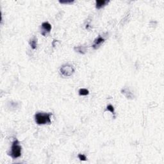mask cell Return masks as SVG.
<instances>
[{"label": "cell", "instance_id": "6da1fadb", "mask_svg": "<svg viewBox=\"0 0 164 164\" xmlns=\"http://www.w3.org/2000/svg\"><path fill=\"white\" fill-rule=\"evenodd\" d=\"M51 113L38 112L35 115V120L37 124H50Z\"/></svg>", "mask_w": 164, "mask_h": 164}, {"label": "cell", "instance_id": "7a4b0ae2", "mask_svg": "<svg viewBox=\"0 0 164 164\" xmlns=\"http://www.w3.org/2000/svg\"><path fill=\"white\" fill-rule=\"evenodd\" d=\"M9 154L13 159H16L21 155V146L19 145V141L17 139H15L12 142L10 152Z\"/></svg>", "mask_w": 164, "mask_h": 164}, {"label": "cell", "instance_id": "3957f363", "mask_svg": "<svg viewBox=\"0 0 164 164\" xmlns=\"http://www.w3.org/2000/svg\"><path fill=\"white\" fill-rule=\"evenodd\" d=\"M61 74L64 76H70L74 72V68L69 63H66L62 65L60 69Z\"/></svg>", "mask_w": 164, "mask_h": 164}, {"label": "cell", "instance_id": "277c9868", "mask_svg": "<svg viewBox=\"0 0 164 164\" xmlns=\"http://www.w3.org/2000/svg\"><path fill=\"white\" fill-rule=\"evenodd\" d=\"M41 27H42V29H41L40 33L43 36H46V35L50 32L51 30V25L48 22H44L42 23Z\"/></svg>", "mask_w": 164, "mask_h": 164}, {"label": "cell", "instance_id": "5b68a950", "mask_svg": "<svg viewBox=\"0 0 164 164\" xmlns=\"http://www.w3.org/2000/svg\"><path fill=\"white\" fill-rule=\"evenodd\" d=\"M104 41H105V39L101 37V36H99L98 38H96V39L94 40V44L93 45H92V47H93L94 49H97L101 44L103 43Z\"/></svg>", "mask_w": 164, "mask_h": 164}, {"label": "cell", "instance_id": "8992f818", "mask_svg": "<svg viewBox=\"0 0 164 164\" xmlns=\"http://www.w3.org/2000/svg\"><path fill=\"white\" fill-rule=\"evenodd\" d=\"M109 1H107V0H97L96 2V9H100L101 8H103V7H105L107 4H108Z\"/></svg>", "mask_w": 164, "mask_h": 164}, {"label": "cell", "instance_id": "52a82bcc", "mask_svg": "<svg viewBox=\"0 0 164 164\" xmlns=\"http://www.w3.org/2000/svg\"><path fill=\"white\" fill-rule=\"evenodd\" d=\"M30 44L31 47L33 49H35L37 48V38L35 37L33 38L32 39H31L30 41Z\"/></svg>", "mask_w": 164, "mask_h": 164}, {"label": "cell", "instance_id": "ba28073f", "mask_svg": "<svg viewBox=\"0 0 164 164\" xmlns=\"http://www.w3.org/2000/svg\"><path fill=\"white\" fill-rule=\"evenodd\" d=\"M74 50L79 52V53H80L81 54H85V51H86L85 48H84L83 46H77V47H75Z\"/></svg>", "mask_w": 164, "mask_h": 164}, {"label": "cell", "instance_id": "9c48e42d", "mask_svg": "<svg viewBox=\"0 0 164 164\" xmlns=\"http://www.w3.org/2000/svg\"><path fill=\"white\" fill-rule=\"evenodd\" d=\"M89 94V92L86 89H81L79 91V96H87Z\"/></svg>", "mask_w": 164, "mask_h": 164}, {"label": "cell", "instance_id": "30bf717a", "mask_svg": "<svg viewBox=\"0 0 164 164\" xmlns=\"http://www.w3.org/2000/svg\"><path fill=\"white\" fill-rule=\"evenodd\" d=\"M107 110L111 112V113H112V114L114 115H115V110H114V108L112 105H108L107 107Z\"/></svg>", "mask_w": 164, "mask_h": 164}, {"label": "cell", "instance_id": "8fae6325", "mask_svg": "<svg viewBox=\"0 0 164 164\" xmlns=\"http://www.w3.org/2000/svg\"><path fill=\"white\" fill-rule=\"evenodd\" d=\"M78 158H79V160H82V161H85V160H87L86 156H85V155H84V154H78Z\"/></svg>", "mask_w": 164, "mask_h": 164}, {"label": "cell", "instance_id": "7c38bea8", "mask_svg": "<svg viewBox=\"0 0 164 164\" xmlns=\"http://www.w3.org/2000/svg\"><path fill=\"white\" fill-rule=\"evenodd\" d=\"M60 3L62 4H71L74 2V1L70 0V1H60Z\"/></svg>", "mask_w": 164, "mask_h": 164}]
</instances>
